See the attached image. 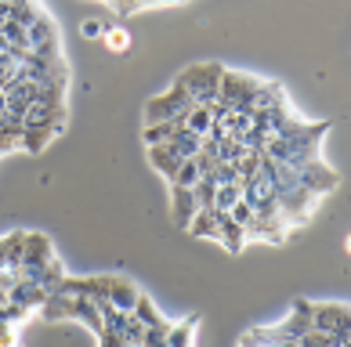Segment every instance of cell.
<instances>
[{
  "label": "cell",
  "mask_w": 351,
  "mask_h": 347,
  "mask_svg": "<svg viewBox=\"0 0 351 347\" xmlns=\"http://www.w3.org/2000/svg\"><path fill=\"white\" fill-rule=\"evenodd\" d=\"M98 347H127V344H123V337H120L116 329L101 326V333H98Z\"/></svg>",
  "instance_id": "30"
},
{
  "label": "cell",
  "mask_w": 351,
  "mask_h": 347,
  "mask_svg": "<svg viewBox=\"0 0 351 347\" xmlns=\"http://www.w3.org/2000/svg\"><path fill=\"white\" fill-rule=\"evenodd\" d=\"M51 138H55V131H47V127H25L22 138H19V149L33 152V156H40V152L47 149Z\"/></svg>",
  "instance_id": "19"
},
{
  "label": "cell",
  "mask_w": 351,
  "mask_h": 347,
  "mask_svg": "<svg viewBox=\"0 0 351 347\" xmlns=\"http://www.w3.org/2000/svg\"><path fill=\"white\" fill-rule=\"evenodd\" d=\"M141 347H167V329H145Z\"/></svg>",
  "instance_id": "31"
},
{
  "label": "cell",
  "mask_w": 351,
  "mask_h": 347,
  "mask_svg": "<svg viewBox=\"0 0 351 347\" xmlns=\"http://www.w3.org/2000/svg\"><path fill=\"white\" fill-rule=\"evenodd\" d=\"M62 279H66V268H62V261H58V257H55V261H51V264L44 268V275H40V286H44L47 293H55Z\"/></svg>",
  "instance_id": "25"
},
{
  "label": "cell",
  "mask_w": 351,
  "mask_h": 347,
  "mask_svg": "<svg viewBox=\"0 0 351 347\" xmlns=\"http://www.w3.org/2000/svg\"><path fill=\"white\" fill-rule=\"evenodd\" d=\"M239 199H243V185H239V181H232V185H217V196H214V207H210V210H225V214H228Z\"/></svg>",
  "instance_id": "21"
},
{
  "label": "cell",
  "mask_w": 351,
  "mask_h": 347,
  "mask_svg": "<svg viewBox=\"0 0 351 347\" xmlns=\"http://www.w3.org/2000/svg\"><path fill=\"white\" fill-rule=\"evenodd\" d=\"M174 134V123L163 120V123H145V145H167Z\"/></svg>",
  "instance_id": "24"
},
{
  "label": "cell",
  "mask_w": 351,
  "mask_h": 347,
  "mask_svg": "<svg viewBox=\"0 0 351 347\" xmlns=\"http://www.w3.org/2000/svg\"><path fill=\"white\" fill-rule=\"evenodd\" d=\"M171 152H178V159H192L199 152V145H203V138L199 134H192V131H185V127H174V134H171Z\"/></svg>",
  "instance_id": "15"
},
{
  "label": "cell",
  "mask_w": 351,
  "mask_h": 347,
  "mask_svg": "<svg viewBox=\"0 0 351 347\" xmlns=\"http://www.w3.org/2000/svg\"><path fill=\"white\" fill-rule=\"evenodd\" d=\"M120 337H123V344H127V347H141V337H145V326H141L134 315H127V322H123V329H120Z\"/></svg>",
  "instance_id": "26"
},
{
  "label": "cell",
  "mask_w": 351,
  "mask_h": 347,
  "mask_svg": "<svg viewBox=\"0 0 351 347\" xmlns=\"http://www.w3.org/2000/svg\"><path fill=\"white\" fill-rule=\"evenodd\" d=\"M25 40H29L33 55H47V58H62V47H58V33H55V22H51L44 11L33 18V25L25 29Z\"/></svg>",
  "instance_id": "6"
},
{
  "label": "cell",
  "mask_w": 351,
  "mask_h": 347,
  "mask_svg": "<svg viewBox=\"0 0 351 347\" xmlns=\"http://www.w3.org/2000/svg\"><path fill=\"white\" fill-rule=\"evenodd\" d=\"M196 101L189 98L185 87H171V91H163V94H156L145 101V123H163V120H178L181 112H189Z\"/></svg>",
  "instance_id": "3"
},
{
  "label": "cell",
  "mask_w": 351,
  "mask_h": 347,
  "mask_svg": "<svg viewBox=\"0 0 351 347\" xmlns=\"http://www.w3.org/2000/svg\"><path fill=\"white\" fill-rule=\"evenodd\" d=\"M141 297V290L134 286L131 279H120V275H109V293L106 300L116 307V311H134V304Z\"/></svg>",
  "instance_id": "8"
},
{
  "label": "cell",
  "mask_w": 351,
  "mask_h": 347,
  "mask_svg": "<svg viewBox=\"0 0 351 347\" xmlns=\"http://www.w3.org/2000/svg\"><path fill=\"white\" fill-rule=\"evenodd\" d=\"M22 253H25V231H11V235H4V268L8 272H15L19 279V268H22Z\"/></svg>",
  "instance_id": "16"
},
{
  "label": "cell",
  "mask_w": 351,
  "mask_h": 347,
  "mask_svg": "<svg viewBox=\"0 0 351 347\" xmlns=\"http://www.w3.org/2000/svg\"><path fill=\"white\" fill-rule=\"evenodd\" d=\"M221 73H225V66H217V62H196L178 76V87H185L196 105H210V101H217Z\"/></svg>",
  "instance_id": "1"
},
{
  "label": "cell",
  "mask_w": 351,
  "mask_h": 347,
  "mask_svg": "<svg viewBox=\"0 0 351 347\" xmlns=\"http://www.w3.org/2000/svg\"><path fill=\"white\" fill-rule=\"evenodd\" d=\"M0 268H4V239H0Z\"/></svg>",
  "instance_id": "34"
},
{
  "label": "cell",
  "mask_w": 351,
  "mask_h": 347,
  "mask_svg": "<svg viewBox=\"0 0 351 347\" xmlns=\"http://www.w3.org/2000/svg\"><path fill=\"white\" fill-rule=\"evenodd\" d=\"M311 329V315H308V300H293V311L282 318L279 326H271V333L282 340H301L304 333Z\"/></svg>",
  "instance_id": "7"
},
{
  "label": "cell",
  "mask_w": 351,
  "mask_h": 347,
  "mask_svg": "<svg viewBox=\"0 0 351 347\" xmlns=\"http://www.w3.org/2000/svg\"><path fill=\"white\" fill-rule=\"evenodd\" d=\"M131 315H134L145 329H167V326H171V322H167V318L160 315V307H156V304L145 297V293L138 297V304H134V311H131Z\"/></svg>",
  "instance_id": "17"
},
{
  "label": "cell",
  "mask_w": 351,
  "mask_h": 347,
  "mask_svg": "<svg viewBox=\"0 0 351 347\" xmlns=\"http://www.w3.org/2000/svg\"><path fill=\"white\" fill-rule=\"evenodd\" d=\"M149 163H152L163 177H171L178 166H181L178 152H171V145H149Z\"/></svg>",
  "instance_id": "18"
},
{
  "label": "cell",
  "mask_w": 351,
  "mask_h": 347,
  "mask_svg": "<svg viewBox=\"0 0 351 347\" xmlns=\"http://www.w3.org/2000/svg\"><path fill=\"white\" fill-rule=\"evenodd\" d=\"M214 196H217V185L210 181V177H199V181L192 185V199H196L199 210H210L214 207Z\"/></svg>",
  "instance_id": "23"
},
{
  "label": "cell",
  "mask_w": 351,
  "mask_h": 347,
  "mask_svg": "<svg viewBox=\"0 0 351 347\" xmlns=\"http://www.w3.org/2000/svg\"><path fill=\"white\" fill-rule=\"evenodd\" d=\"M196 326H199V315H189L181 322L167 326V347H192L196 344Z\"/></svg>",
  "instance_id": "13"
},
{
  "label": "cell",
  "mask_w": 351,
  "mask_h": 347,
  "mask_svg": "<svg viewBox=\"0 0 351 347\" xmlns=\"http://www.w3.org/2000/svg\"><path fill=\"white\" fill-rule=\"evenodd\" d=\"M80 33L87 36V40H101V36H106V22H98V18H84Z\"/></svg>",
  "instance_id": "28"
},
{
  "label": "cell",
  "mask_w": 351,
  "mask_h": 347,
  "mask_svg": "<svg viewBox=\"0 0 351 347\" xmlns=\"http://www.w3.org/2000/svg\"><path fill=\"white\" fill-rule=\"evenodd\" d=\"M178 127H185V131L206 138V134H210V127H214V116H210V109H206V105H192L189 112H181V123Z\"/></svg>",
  "instance_id": "14"
},
{
  "label": "cell",
  "mask_w": 351,
  "mask_h": 347,
  "mask_svg": "<svg viewBox=\"0 0 351 347\" xmlns=\"http://www.w3.org/2000/svg\"><path fill=\"white\" fill-rule=\"evenodd\" d=\"M15 347H19V344H15Z\"/></svg>",
  "instance_id": "35"
},
{
  "label": "cell",
  "mask_w": 351,
  "mask_h": 347,
  "mask_svg": "<svg viewBox=\"0 0 351 347\" xmlns=\"http://www.w3.org/2000/svg\"><path fill=\"white\" fill-rule=\"evenodd\" d=\"M11 149H19V138L0 131V156H4V152H11Z\"/></svg>",
  "instance_id": "33"
},
{
  "label": "cell",
  "mask_w": 351,
  "mask_h": 347,
  "mask_svg": "<svg viewBox=\"0 0 351 347\" xmlns=\"http://www.w3.org/2000/svg\"><path fill=\"white\" fill-rule=\"evenodd\" d=\"M228 217H232V221H236V224H243V228H246V224H250V221H254V217H257V214H254V210H250V207H246V203L239 199V203H236V207H232V210H228Z\"/></svg>",
  "instance_id": "27"
},
{
  "label": "cell",
  "mask_w": 351,
  "mask_h": 347,
  "mask_svg": "<svg viewBox=\"0 0 351 347\" xmlns=\"http://www.w3.org/2000/svg\"><path fill=\"white\" fill-rule=\"evenodd\" d=\"M51 297V293L44 290V286H36V282H29V279H15V286H11V304H19V307H25V311H40V304Z\"/></svg>",
  "instance_id": "9"
},
{
  "label": "cell",
  "mask_w": 351,
  "mask_h": 347,
  "mask_svg": "<svg viewBox=\"0 0 351 347\" xmlns=\"http://www.w3.org/2000/svg\"><path fill=\"white\" fill-rule=\"evenodd\" d=\"M243 231H246V239H265V242H271V246H279L290 228H282V224H276V221H268V217H254V221L246 224Z\"/></svg>",
  "instance_id": "12"
},
{
  "label": "cell",
  "mask_w": 351,
  "mask_h": 347,
  "mask_svg": "<svg viewBox=\"0 0 351 347\" xmlns=\"http://www.w3.org/2000/svg\"><path fill=\"white\" fill-rule=\"evenodd\" d=\"M167 181H171V188H192V185L199 181L196 163H192V159H181V166H178V170H174L171 177H167Z\"/></svg>",
  "instance_id": "22"
},
{
  "label": "cell",
  "mask_w": 351,
  "mask_h": 347,
  "mask_svg": "<svg viewBox=\"0 0 351 347\" xmlns=\"http://www.w3.org/2000/svg\"><path fill=\"white\" fill-rule=\"evenodd\" d=\"M308 315H311V329H319V333H351V311H348V304L341 300H319V304H311L308 300Z\"/></svg>",
  "instance_id": "5"
},
{
  "label": "cell",
  "mask_w": 351,
  "mask_h": 347,
  "mask_svg": "<svg viewBox=\"0 0 351 347\" xmlns=\"http://www.w3.org/2000/svg\"><path fill=\"white\" fill-rule=\"evenodd\" d=\"M0 347H15V322L0 318Z\"/></svg>",
  "instance_id": "32"
},
{
  "label": "cell",
  "mask_w": 351,
  "mask_h": 347,
  "mask_svg": "<svg viewBox=\"0 0 351 347\" xmlns=\"http://www.w3.org/2000/svg\"><path fill=\"white\" fill-rule=\"evenodd\" d=\"M55 261V246L51 239L40 235V231H25V253H22V268H19V279H29L40 286V275L44 268Z\"/></svg>",
  "instance_id": "2"
},
{
  "label": "cell",
  "mask_w": 351,
  "mask_h": 347,
  "mask_svg": "<svg viewBox=\"0 0 351 347\" xmlns=\"http://www.w3.org/2000/svg\"><path fill=\"white\" fill-rule=\"evenodd\" d=\"M210 214L217 217V242H221V246H225L228 253H239V250L246 246V231H243V224H236L225 210H210Z\"/></svg>",
  "instance_id": "10"
},
{
  "label": "cell",
  "mask_w": 351,
  "mask_h": 347,
  "mask_svg": "<svg viewBox=\"0 0 351 347\" xmlns=\"http://www.w3.org/2000/svg\"><path fill=\"white\" fill-rule=\"evenodd\" d=\"M189 235H196V239H217V217L210 210H196V217L189 221Z\"/></svg>",
  "instance_id": "20"
},
{
  "label": "cell",
  "mask_w": 351,
  "mask_h": 347,
  "mask_svg": "<svg viewBox=\"0 0 351 347\" xmlns=\"http://www.w3.org/2000/svg\"><path fill=\"white\" fill-rule=\"evenodd\" d=\"M293 174H297V181H301V188H308L315 199L330 196V192H337V185H341V174H337L333 166H326L319 156L301 163V166H293Z\"/></svg>",
  "instance_id": "4"
},
{
  "label": "cell",
  "mask_w": 351,
  "mask_h": 347,
  "mask_svg": "<svg viewBox=\"0 0 351 347\" xmlns=\"http://www.w3.org/2000/svg\"><path fill=\"white\" fill-rule=\"evenodd\" d=\"M101 40H106L112 51H127V47H131V40H127L123 29H106V36H101Z\"/></svg>",
  "instance_id": "29"
},
{
  "label": "cell",
  "mask_w": 351,
  "mask_h": 347,
  "mask_svg": "<svg viewBox=\"0 0 351 347\" xmlns=\"http://www.w3.org/2000/svg\"><path fill=\"white\" fill-rule=\"evenodd\" d=\"M196 199H192V188H171V214L178 228H189V221L196 217Z\"/></svg>",
  "instance_id": "11"
}]
</instances>
